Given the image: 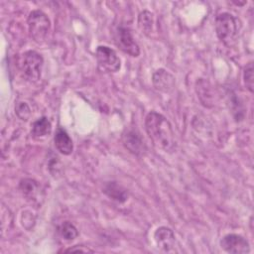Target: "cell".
<instances>
[{
	"instance_id": "obj_14",
	"label": "cell",
	"mask_w": 254,
	"mask_h": 254,
	"mask_svg": "<svg viewBox=\"0 0 254 254\" xmlns=\"http://www.w3.org/2000/svg\"><path fill=\"white\" fill-rule=\"evenodd\" d=\"M52 132V123L50 120L43 116L38 118L32 123L31 135L35 139H43Z\"/></svg>"
},
{
	"instance_id": "obj_5",
	"label": "cell",
	"mask_w": 254,
	"mask_h": 254,
	"mask_svg": "<svg viewBox=\"0 0 254 254\" xmlns=\"http://www.w3.org/2000/svg\"><path fill=\"white\" fill-rule=\"evenodd\" d=\"M97 67L102 72L113 73L120 69L121 63L116 52L107 46H98L95 52Z\"/></svg>"
},
{
	"instance_id": "obj_9",
	"label": "cell",
	"mask_w": 254,
	"mask_h": 254,
	"mask_svg": "<svg viewBox=\"0 0 254 254\" xmlns=\"http://www.w3.org/2000/svg\"><path fill=\"white\" fill-rule=\"evenodd\" d=\"M154 240L157 247L164 252H171L176 246V235L167 226H160L154 232Z\"/></svg>"
},
{
	"instance_id": "obj_2",
	"label": "cell",
	"mask_w": 254,
	"mask_h": 254,
	"mask_svg": "<svg viewBox=\"0 0 254 254\" xmlns=\"http://www.w3.org/2000/svg\"><path fill=\"white\" fill-rule=\"evenodd\" d=\"M214 28L217 38L224 45H232L238 35L239 26L237 19L228 12H222L215 17Z\"/></svg>"
},
{
	"instance_id": "obj_17",
	"label": "cell",
	"mask_w": 254,
	"mask_h": 254,
	"mask_svg": "<svg viewBox=\"0 0 254 254\" xmlns=\"http://www.w3.org/2000/svg\"><path fill=\"white\" fill-rule=\"evenodd\" d=\"M254 68H253V63L249 62L243 70V80L246 88L252 93L253 92V87H254V76H253Z\"/></svg>"
},
{
	"instance_id": "obj_7",
	"label": "cell",
	"mask_w": 254,
	"mask_h": 254,
	"mask_svg": "<svg viewBox=\"0 0 254 254\" xmlns=\"http://www.w3.org/2000/svg\"><path fill=\"white\" fill-rule=\"evenodd\" d=\"M220 247L227 253L246 254L250 252V245L246 238L236 233L224 235L219 241Z\"/></svg>"
},
{
	"instance_id": "obj_8",
	"label": "cell",
	"mask_w": 254,
	"mask_h": 254,
	"mask_svg": "<svg viewBox=\"0 0 254 254\" xmlns=\"http://www.w3.org/2000/svg\"><path fill=\"white\" fill-rule=\"evenodd\" d=\"M122 142L124 147L133 155L143 156L146 152L145 142L136 129H126L122 134Z\"/></svg>"
},
{
	"instance_id": "obj_19",
	"label": "cell",
	"mask_w": 254,
	"mask_h": 254,
	"mask_svg": "<svg viewBox=\"0 0 254 254\" xmlns=\"http://www.w3.org/2000/svg\"><path fill=\"white\" fill-rule=\"evenodd\" d=\"M64 252H93V250L89 249L88 247L81 246V245H74L72 247H69V248L64 250Z\"/></svg>"
},
{
	"instance_id": "obj_1",
	"label": "cell",
	"mask_w": 254,
	"mask_h": 254,
	"mask_svg": "<svg viewBox=\"0 0 254 254\" xmlns=\"http://www.w3.org/2000/svg\"><path fill=\"white\" fill-rule=\"evenodd\" d=\"M145 129L153 145L165 152L175 149V134L170 121L161 113L151 111L145 118Z\"/></svg>"
},
{
	"instance_id": "obj_12",
	"label": "cell",
	"mask_w": 254,
	"mask_h": 254,
	"mask_svg": "<svg viewBox=\"0 0 254 254\" xmlns=\"http://www.w3.org/2000/svg\"><path fill=\"white\" fill-rule=\"evenodd\" d=\"M56 149L63 155H70L73 151V143L67 132L63 128H58L54 136Z\"/></svg>"
},
{
	"instance_id": "obj_10",
	"label": "cell",
	"mask_w": 254,
	"mask_h": 254,
	"mask_svg": "<svg viewBox=\"0 0 254 254\" xmlns=\"http://www.w3.org/2000/svg\"><path fill=\"white\" fill-rule=\"evenodd\" d=\"M152 82L154 87L161 92H170L175 87V76L164 68H159L153 73Z\"/></svg>"
},
{
	"instance_id": "obj_15",
	"label": "cell",
	"mask_w": 254,
	"mask_h": 254,
	"mask_svg": "<svg viewBox=\"0 0 254 254\" xmlns=\"http://www.w3.org/2000/svg\"><path fill=\"white\" fill-rule=\"evenodd\" d=\"M138 27L144 33L145 35H149L153 31V25H154V17L153 13H151L148 10L142 11L138 16Z\"/></svg>"
},
{
	"instance_id": "obj_6",
	"label": "cell",
	"mask_w": 254,
	"mask_h": 254,
	"mask_svg": "<svg viewBox=\"0 0 254 254\" xmlns=\"http://www.w3.org/2000/svg\"><path fill=\"white\" fill-rule=\"evenodd\" d=\"M115 45L125 54L137 58L140 55V48L130 30L124 26L117 27L114 35Z\"/></svg>"
},
{
	"instance_id": "obj_3",
	"label": "cell",
	"mask_w": 254,
	"mask_h": 254,
	"mask_svg": "<svg viewBox=\"0 0 254 254\" xmlns=\"http://www.w3.org/2000/svg\"><path fill=\"white\" fill-rule=\"evenodd\" d=\"M27 24L32 40L37 44L44 43L51 30V21L47 14L41 10H33L28 16Z\"/></svg>"
},
{
	"instance_id": "obj_18",
	"label": "cell",
	"mask_w": 254,
	"mask_h": 254,
	"mask_svg": "<svg viewBox=\"0 0 254 254\" xmlns=\"http://www.w3.org/2000/svg\"><path fill=\"white\" fill-rule=\"evenodd\" d=\"M15 113L18 116V118L20 120H22V121H27L30 118L31 114H32L31 108L28 105V103L23 102V101L22 102H18L16 104V106H15Z\"/></svg>"
},
{
	"instance_id": "obj_11",
	"label": "cell",
	"mask_w": 254,
	"mask_h": 254,
	"mask_svg": "<svg viewBox=\"0 0 254 254\" xmlns=\"http://www.w3.org/2000/svg\"><path fill=\"white\" fill-rule=\"evenodd\" d=\"M102 192L110 199L119 203L125 202L129 196L127 190L114 181L104 183L102 187Z\"/></svg>"
},
{
	"instance_id": "obj_4",
	"label": "cell",
	"mask_w": 254,
	"mask_h": 254,
	"mask_svg": "<svg viewBox=\"0 0 254 254\" xmlns=\"http://www.w3.org/2000/svg\"><path fill=\"white\" fill-rule=\"evenodd\" d=\"M44 64L43 57L36 51L30 50L25 52L21 58V71L23 76L29 82H37L42 75V67Z\"/></svg>"
},
{
	"instance_id": "obj_13",
	"label": "cell",
	"mask_w": 254,
	"mask_h": 254,
	"mask_svg": "<svg viewBox=\"0 0 254 254\" xmlns=\"http://www.w3.org/2000/svg\"><path fill=\"white\" fill-rule=\"evenodd\" d=\"M19 190L23 196L30 202L38 201L40 195V185L33 179L25 178L19 183Z\"/></svg>"
},
{
	"instance_id": "obj_16",
	"label": "cell",
	"mask_w": 254,
	"mask_h": 254,
	"mask_svg": "<svg viewBox=\"0 0 254 254\" xmlns=\"http://www.w3.org/2000/svg\"><path fill=\"white\" fill-rule=\"evenodd\" d=\"M59 233L61 237L66 241H72L78 236V230L69 221H64L59 226Z\"/></svg>"
}]
</instances>
